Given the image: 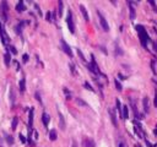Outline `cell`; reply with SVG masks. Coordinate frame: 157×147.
<instances>
[{
    "label": "cell",
    "instance_id": "d590c367",
    "mask_svg": "<svg viewBox=\"0 0 157 147\" xmlns=\"http://www.w3.org/2000/svg\"><path fill=\"white\" fill-rule=\"evenodd\" d=\"M20 140H21V141H22L23 143L26 142V138H25V136H23V135H21V134H20Z\"/></svg>",
    "mask_w": 157,
    "mask_h": 147
},
{
    "label": "cell",
    "instance_id": "1f68e13d",
    "mask_svg": "<svg viewBox=\"0 0 157 147\" xmlns=\"http://www.w3.org/2000/svg\"><path fill=\"white\" fill-rule=\"evenodd\" d=\"M34 97H36V99H37L39 103H42V99H41V94L38 93V92H36V94H34Z\"/></svg>",
    "mask_w": 157,
    "mask_h": 147
},
{
    "label": "cell",
    "instance_id": "9c48e42d",
    "mask_svg": "<svg viewBox=\"0 0 157 147\" xmlns=\"http://www.w3.org/2000/svg\"><path fill=\"white\" fill-rule=\"evenodd\" d=\"M33 114H34V109L31 108L30 115H28V129H30V132L32 131V126H33Z\"/></svg>",
    "mask_w": 157,
    "mask_h": 147
},
{
    "label": "cell",
    "instance_id": "44dd1931",
    "mask_svg": "<svg viewBox=\"0 0 157 147\" xmlns=\"http://www.w3.org/2000/svg\"><path fill=\"white\" fill-rule=\"evenodd\" d=\"M75 102L77 103L78 106H82V107H88V104L85 101H82L81 98H75Z\"/></svg>",
    "mask_w": 157,
    "mask_h": 147
},
{
    "label": "cell",
    "instance_id": "8fae6325",
    "mask_svg": "<svg viewBox=\"0 0 157 147\" xmlns=\"http://www.w3.org/2000/svg\"><path fill=\"white\" fill-rule=\"evenodd\" d=\"M42 121H43V125H44V126L47 128L48 126V124H49V121H51V116H49L46 112L43 113V114H42Z\"/></svg>",
    "mask_w": 157,
    "mask_h": 147
},
{
    "label": "cell",
    "instance_id": "603a6c76",
    "mask_svg": "<svg viewBox=\"0 0 157 147\" xmlns=\"http://www.w3.org/2000/svg\"><path fill=\"white\" fill-rule=\"evenodd\" d=\"M17 123H18V119H17V116H14V119H12V123H11V129L12 130H15L16 126H17Z\"/></svg>",
    "mask_w": 157,
    "mask_h": 147
},
{
    "label": "cell",
    "instance_id": "f546056e",
    "mask_svg": "<svg viewBox=\"0 0 157 147\" xmlns=\"http://www.w3.org/2000/svg\"><path fill=\"white\" fill-rule=\"evenodd\" d=\"M83 86H85V87H86V88H87V90H88V91H92V92H93V91H95V90H93V88H92V86H91V85H90L88 82H85V83H83Z\"/></svg>",
    "mask_w": 157,
    "mask_h": 147
},
{
    "label": "cell",
    "instance_id": "6da1fadb",
    "mask_svg": "<svg viewBox=\"0 0 157 147\" xmlns=\"http://www.w3.org/2000/svg\"><path fill=\"white\" fill-rule=\"evenodd\" d=\"M136 29H138V32H139V37H140L141 44L146 48V46H147V41L150 39V38H148V36H147L146 29L142 27L141 25H138V26H136Z\"/></svg>",
    "mask_w": 157,
    "mask_h": 147
},
{
    "label": "cell",
    "instance_id": "2e32d148",
    "mask_svg": "<svg viewBox=\"0 0 157 147\" xmlns=\"http://www.w3.org/2000/svg\"><path fill=\"white\" fill-rule=\"evenodd\" d=\"M18 87H20V92H25V90H26V80L25 78H21L20 80Z\"/></svg>",
    "mask_w": 157,
    "mask_h": 147
},
{
    "label": "cell",
    "instance_id": "e0dca14e",
    "mask_svg": "<svg viewBox=\"0 0 157 147\" xmlns=\"http://www.w3.org/2000/svg\"><path fill=\"white\" fill-rule=\"evenodd\" d=\"M142 107H144L145 113H148V98L147 97H144V99H142Z\"/></svg>",
    "mask_w": 157,
    "mask_h": 147
},
{
    "label": "cell",
    "instance_id": "b9f144b4",
    "mask_svg": "<svg viewBox=\"0 0 157 147\" xmlns=\"http://www.w3.org/2000/svg\"><path fill=\"white\" fill-rule=\"evenodd\" d=\"M138 147H141V146H138Z\"/></svg>",
    "mask_w": 157,
    "mask_h": 147
},
{
    "label": "cell",
    "instance_id": "ffe728a7",
    "mask_svg": "<svg viewBox=\"0 0 157 147\" xmlns=\"http://www.w3.org/2000/svg\"><path fill=\"white\" fill-rule=\"evenodd\" d=\"M129 10H130V20L134 21V18H135V10H134L131 3H129Z\"/></svg>",
    "mask_w": 157,
    "mask_h": 147
},
{
    "label": "cell",
    "instance_id": "7a4b0ae2",
    "mask_svg": "<svg viewBox=\"0 0 157 147\" xmlns=\"http://www.w3.org/2000/svg\"><path fill=\"white\" fill-rule=\"evenodd\" d=\"M91 59H92V60H91V64L87 65V68L90 69V71L93 72V74H101L98 65H97V63H96V60H95V55H93V54L91 55Z\"/></svg>",
    "mask_w": 157,
    "mask_h": 147
},
{
    "label": "cell",
    "instance_id": "f35d334b",
    "mask_svg": "<svg viewBox=\"0 0 157 147\" xmlns=\"http://www.w3.org/2000/svg\"><path fill=\"white\" fill-rule=\"evenodd\" d=\"M119 147H126V146H125V143H123V142H120V143H119Z\"/></svg>",
    "mask_w": 157,
    "mask_h": 147
},
{
    "label": "cell",
    "instance_id": "e575fe53",
    "mask_svg": "<svg viewBox=\"0 0 157 147\" xmlns=\"http://www.w3.org/2000/svg\"><path fill=\"white\" fill-rule=\"evenodd\" d=\"M70 69H71V72H73V74H76V70H75L74 64H70Z\"/></svg>",
    "mask_w": 157,
    "mask_h": 147
},
{
    "label": "cell",
    "instance_id": "ac0fdd59",
    "mask_svg": "<svg viewBox=\"0 0 157 147\" xmlns=\"http://www.w3.org/2000/svg\"><path fill=\"white\" fill-rule=\"evenodd\" d=\"M16 10H17L18 12H22V11H25V10H26V7H25V4H23V1H20V3H17V5H16Z\"/></svg>",
    "mask_w": 157,
    "mask_h": 147
},
{
    "label": "cell",
    "instance_id": "7bdbcfd3",
    "mask_svg": "<svg viewBox=\"0 0 157 147\" xmlns=\"http://www.w3.org/2000/svg\"><path fill=\"white\" fill-rule=\"evenodd\" d=\"M0 147H1V146H0Z\"/></svg>",
    "mask_w": 157,
    "mask_h": 147
},
{
    "label": "cell",
    "instance_id": "9a60e30c",
    "mask_svg": "<svg viewBox=\"0 0 157 147\" xmlns=\"http://www.w3.org/2000/svg\"><path fill=\"white\" fill-rule=\"evenodd\" d=\"M4 60H5V65L6 66H10V63H11V55L9 51H6L5 55H4Z\"/></svg>",
    "mask_w": 157,
    "mask_h": 147
},
{
    "label": "cell",
    "instance_id": "83f0119b",
    "mask_svg": "<svg viewBox=\"0 0 157 147\" xmlns=\"http://www.w3.org/2000/svg\"><path fill=\"white\" fill-rule=\"evenodd\" d=\"M77 54H78V56H80V59H81L82 61H86V59H85V56H83V54H82L81 49H77Z\"/></svg>",
    "mask_w": 157,
    "mask_h": 147
},
{
    "label": "cell",
    "instance_id": "ba28073f",
    "mask_svg": "<svg viewBox=\"0 0 157 147\" xmlns=\"http://www.w3.org/2000/svg\"><path fill=\"white\" fill-rule=\"evenodd\" d=\"M58 116H59V128H60V130H65V128H66V124H65V119H64V115L60 113V112H58Z\"/></svg>",
    "mask_w": 157,
    "mask_h": 147
},
{
    "label": "cell",
    "instance_id": "d6a6232c",
    "mask_svg": "<svg viewBox=\"0 0 157 147\" xmlns=\"http://www.w3.org/2000/svg\"><path fill=\"white\" fill-rule=\"evenodd\" d=\"M28 54H23V56H22V60H23V63H27L28 61Z\"/></svg>",
    "mask_w": 157,
    "mask_h": 147
},
{
    "label": "cell",
    "instance_id": "cb8c5ba5",
    "mask_svg": "<svg viewBox=\"0 0 157 147\" xmlns=\"http://www.w3.org/2000/svg\"><path fill=\"white\" fill-rule=\"evenodd\" d=\"M115 106H117V110H118V112L122 113V108H123V107H122V104H120V101H119V99L115 101Z\"/></svg>",
    "mask_w": 157,
    "mask_h": 147
},
{
    "label": "cell",
    "instance_id": "d6986e66",
    "mask_svg": "<svg viewBox=\"0 0 157 147\" xmlns=\"http://www.w3.org/2000/svg\"><path fill=\"white\" fill-rule=\"evenodd\" d=\"M9 98H10V102H11V104L14 106V104H15V92H14V88H10Z\"/></svg>",
    "mask_w": 157,
    "mask_h": 147
},
{
    "label": "cell",
    "instance_id": "4316f807",
    "mask_svg": "<svg viewBox=\"0 0 157 147\" xmlns=\"http://www.w3.org/2000/svg\"><path fill=\"white\" fill-rule=\"evenodd\" d=\"M58 14L59 16L63 15V1H59V7H58Z\"/></svg>",
    "mask_w": 157,
    "mask_h": 147
},
{
    "label": "cell",
    "instance_id": "3957f363",
    "mask_svg": "<svg viewBox=\"0 0 157 147\" xmlns=\"http://www.w3.org/2000/svg\"><path fill=\"white\" fill-rule=\"evenodd\" d=\"M97 15H98V17H99V23H101L103 31H104V32H108V31H109V25H108V22H107L106 17L101 14V11H97Z\"/></svg>",
    "mask_w": 157,
    "mask_h": 147
},
{
    "label": "cell",
    "instance_id": "8d00e7d4",
    "mask_svg": "<svg viewBox=\"0 0 157 147\" xmlns=\"http://www.w3.org/2000/svg\"><path fill=\"white\" fill-rule=\"evenodd\" d=\"M155 106L157 107V91H156V94H155Z\"/></svg>",
    "mask_w": 157,
    "mask_h": 147
},
{
    "label": "cell",
    "instance_id": "74e56055",
    "mask_svg": "<svg viewBox=\"0 0 157 147\" xmlns=\"http://www.w3.org/2000/svg\"><path fill=\"white\" fill-rule=\"evenodd\" d=\"M33 135H34V138H38V132H37V131H34Z\"/></svg>",
    "mask_w": 157,
    "mask_h": 147
},
{
    "label": "cell",
    "instance_id": "5bb4252c",
    "mask_svg": "<svg viewBox=\"0 0 157 147\" xmlns=\"http://www.w3.org/2000/svg\"><path fill=\"white\" fill-rule=\"evenodd\" d=\"M122 116H123V119H128L129 118V109H128L126 106H124L122 108Z\"/></svg>",
    "mask_w": 157,
    "mask_h": 147
},
{
    "label": "cell",
    "instance_id": "4fadbf2b",
    "mask_svg": "<svg viewBox=\"0 0 157 147\" xmlns=\"http://www.w3.org/2000/svg\"><path fill=\"white\" fill-rule=\"evenodd\" d=\"M109 115H111V119H112V123L114 126H118V123H117V116H115V113H114L113 109H109Z\"/></svg>",
    "mask_w": 157,
    "mask_h": 147
},
{
    "label": "cell",
    "instance_id": "d4e9b609",
    "mask_svg": "<svg viewBox=\"0 0 157 147\" xmlns=\"http://www.w3.org/2000/svg\"><path fill=\"white\" fill-rule=\"evenodd\" d=\"M6 141H8L9 145H14V137L11 135H8V136H6Z\"/></svg>",
    "mask_w": 157,
    "mask_h": 147
},
{
    "label": "cell",
    "instance_id": "7402d4cb",
    "mask_svg": "<svg viewBox=\"0 0 157 147\" xmlns=\"http://www.w3.org/2000/svg\"><path fill=\"white\" fill-rule=\"evenodd\" d=\"M49 138H51L52 141H55V140H56V131L55 130H51V131H49Z\"/></svg>",
    "mask_w": 157,
    "mask_h": 147
},
{
    "label": "cell",
    "instance_id": "30bf717a",
    "mask_svg": "<svg viewBox=\"0 0 157 147\" xmlns=\"http://www.w3.org/2000/svg\"><path fill=\"white\" fill-rule=\"evenodd\" d=\"M27 23V22H25V21H21V22H18V23L16 25V27H15V31H16V33L17 34H21L22 33V28H23V26Z\"/></svg>",
    "mask_w": 157,
    "mask_h": 147
},
{
    "label": "cell",
    "instance_id": "5b68a950",
    "mask_svg": "<svg viewBox=\"0 0 157 147\" xmlns=\"http://www.w3.org/2000/svg\"><path fill=\"white\" fill-rule=\"evenodd\" d=\"M60 42H61V48H63V50L65 51V53H66V54L71 58V56H73V50H71L70 46H69V44H68L65 41H64V39H61Z\"/></svg>",
    "mask_w": 157,
    "mask_h": 147
},
{
    "label": "cell",
    "instance_id": "277c9868",
    "mask_svg": "<svg viewBox=\"0 0 157 147\" xmlns=\"http://www.w3.org/2000/svg\"><path fill=\"white\" fill-rule=\"evenodd\" d=\"M66 23H68V27L70 29L71 33H75V25H74V20H73V14L69 10L68 11V16H66Z\"/></svg>",
    "mask_w": 157,
    "mask_h": 147
},
{
    "label": "cell",
    "instance_id": "f1b7e54d",
    "mask_svg": "<svg viewBox=\"0 0 157 147\" xmlns=\"http://www.w3.org/2000/svg\"><path fill=\"white\" fill-rule=\"evenodd\" d=\"M46 18H47V21H48V22H52V21H53V20H52V12H51V11H48V12H47Z\"/></svg>",
    "mask_w": 157,
    "mask_h": 147
},
{
    "label": "cell",
    "instance_id": "ab89813d",
    "mask_svg": "<svg viewBox=\"0 0 157 147\" xmlns=\"http://www.w3.org/2000/svg\"><path fill=\"white\" fill-rule=\"evenodd\" d=\"M73 147H77V143H76V141H73Z\"/></svg>",
    "mask_w": 157,
    "mask_h": 147
},
{
    "label": "cell",
    "instance_id": "7c38bea8",
    "mask_svg": "<svg viewBox=\"0 0 157 147\" xmlns=\"http://www.w3.org/2000/svg\"><path fill=\"white\" fill-rule=\"evenodd\" d=\"M80 10H81V14H82V16H83L85 21H88V20H90V16H88V14H87L86 7H85L83 5H80Z\"/></svg>",
    "mask_w": 157,
    "mask_h": 147
},
{
    "label": "cell",
    "instance_id": "8992f818",
    "mask_svg": "<svg viewBox=\"0 0 157 147\" xmlns=\"http://www.w3.org/2000/svg\"><path fill=\"white\" fill-rule=\"evenodd\" d=\"M82 147H96V143L92 138H88V137H85L82 140Z\"/></svg>",
    "mask_w": 157,
    "mask_h": 147
},
{
    "label": "cell",
    "instance_id": "836d02e7",
    "mask_svg": "<svg viewBox=\"0 0 157 147\" xmlns=\"http://www.w3.org/2000/svg\"><path fill=\"white\" fill-rule=\"evenodd\" d=\"M34 7H36V10H37V12L39 14V16H42V11H41V9H39V6H38L37 4H34Z\"/></svg>",
    "mask_w": 157,
    "mask_h": 147
},
{
    "label": "cell",
    "instance_id": "4dcf8cb0",
    "mask_svg": "<svg viewBox=\"0 0 157 147\" xmlns=\"http://www.w3.org/2000/svg\"><path fill=\"white\" fill-rule=\"evenodd\" d=\"M9 49L11 50V53H12V54H17V50H16V48L14 47V46H10V47H9Z\"/></svg>",
    "mask_w": 157,
    "mask_h": 147
},
{
    "label": "cell",
    "instance_id": "60d3db41",
    "mask_svg": "<svg viewBox=\"0 0 157 147\" xmlns=\"http://www.w3.org/2000/svg\"><path fill=\"white\" fill-rule=\"evenodd\" d=\"M153 46H155V49H156V51H157V43H153Z\"/></svg>",
    "mask_w": 157,
    "mask_h": 147
},
{
    "label": "cell",
    "instance_id": "484cf974",
    "mask_svg": "<svg viewBox=\"0 0 157 147\" xmlns=\"http://www.w3.org/2000/svg\"><path fill=\"white\" fill-rule=\"evenodd\" d=\"M114 85H115V87H117L118 91H122V85H120V82H119L118 80H114Z\"/></svg>",
    "mask_w": 157,
    "mask_h": 147
},
{
    "label": "cell",
    "instance_id": "52a82bcc",
    "mask_svg": "<svg viewBox=\"0 0 157 147\" xmlns=\"http://www.w3.org/2000/svg\"><path fill=\"white\" fill-rule=\"evenodd\" d=\"M1 9H3V18H4V21H8V10H9V7H8V3L6 1L1 3Z\"/></svg>",
    "mask_w": 157,
    "mask_h": 147
}]
</instances>
